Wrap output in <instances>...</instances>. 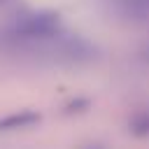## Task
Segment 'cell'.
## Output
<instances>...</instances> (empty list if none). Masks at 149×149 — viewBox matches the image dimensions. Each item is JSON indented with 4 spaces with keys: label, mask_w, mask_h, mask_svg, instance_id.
<instances>
[{
    "label": "cell",
    "mask_w": 149,
    "mask_h": 149,
    "mask_svg": "<svg viewBox=\"0 0 149 149\" xmlns=\"http://www.w3.org/2000/svg\"><path fill=\"white\" fill-rule=\"evenodd\" d=\"M58 35H61V16L49 9L23 14L7 30V37L21 47H44Z\"/></svg>",
    "instance_id": "obj_1"
},
{
    "label": "cell",
    "mask_w": 149,
    "mask_h": 149,
    "mask_svg": "<svg viewBox=\"0 0 149 149\" xmlns=\"http://www.w3.org/2000/svg\"><path fill=\"white\" fill-rule=\"evenodd\" d=\"M112 9L130 21H147L149 19V0H109Z\"/></svg>",
    "instance_id": "obj_2"
},
{
    "label": "cell",
    "mask_w": 149,
    "mask_h": 149,
    "mask_svg": "<svg viewBox=\"0 0 149 149\" xmlns=\"http://www.w3.org/2000/svg\"><path fill=\"white\" fill-rule=\"evenodd\" d=\"M40 121V114L33 109H21V112H12L7 116L0 119V133H9V130H23L30 128L33 123Z\"/></svg>",
    "instance_id": "obj_3"
},
{
    "label": "cell",
    "mask_w": 149,
    "mask_h": 149,
    "mask_svg": "<svg viewBox=\"0 0 149 149\" xmlns=\"http://www.w3.org/2000/svg\"><path fill=\"white\" fill-rule=\"evenodd\" d=\"M88 149H100V147H88Z\"/></svg>",
    "instance_id": "obj_4"
},
{
    "label": "cell",
    "mask_w": 149,
    "mask_h": 149,
    "mask_svg": "<svg viewBox=\"0 0 149 149\" xmlns=\"http://www.w3.org/2000/svg\"><path fill=\"white\" fill-rule=\"evenodd\" d=\"M147 58H149V47H147Z\"/></svg>",
    "instance_id": "obj_5"
}]
</instances>
